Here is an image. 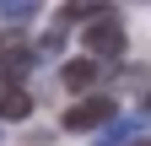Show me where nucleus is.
<instances>
[{
	"mask_svg": "<svg viewBox=\"0 0 151 146\" xmlns=\"http://www.w3.org/2000/svg\"><path fill=\"white\" fill-rule=\"evenodd\" d=\"M86 54H97V60H119V54H124V22H119V11H103V16H92V22H86Z\"/></svg>",
	"mask_w": 151,
	"mask_h": 146,
	"instance_id": "1",
	"label": "nucleus"
},
{
	"mask_svg": "<svg viewBox=\"0 0 151 146\" xmlns=\"http://www.w3.org/2000/svg\"><path fill=\"white\" fill-rule=\"evenodd\" d=\"M108 119H113V98H108V92H92V98H81V103H70L60 124H65L70 135H86V130H103Z\"/></svg>",
	"mask_w": 151,
	"mask_h": 146,
	"instance_id": "2",
	"label": "nucleus"
},
{
	"mask_svg": "<svg viewBox=\"0 0 151 146\" xmlns=\"http://www.w3.org/2000/svg\"><path fill=\"white\" fill-rule=\"evenodd\" d=\"M60 87H65V92H103V60H97V54L65 60L60 65Z\"/></svg>",
	"mask_w": 151,
	"mask_h": 146,
	"instance_id": "3",
	"label": "nucleus"
},
{
	"mask_svg": "<svg viewBox=\"0 0 151 146\" xmlns=\"http://www.w3.org/2000/svg\"><path fill=\"white\" fill-rule=\"evenodd\" d=\"M32 114V92H27V87L22 81H6V87H0V119H27Z\"/></svg>",
	"mask_w": 151,
	"mask_h": 146,
	"instance_id": "4",
	"label": "nucleus"
},
{
	"mask_svg": "<svg viewBox=\"0 0 151 146\" xmlns=\"http://www.w3.org/2000/svg\"><path fill=\"white\" fill-rule=\"evenodd\" d=\"M103 11H113L108 0H65L60 22H65V27H70V22H92V16H103Z\"/></svg>",
	"mask_w": 151,
	"mask_h": 146,
	"instance_id": "5",
	"label": "nucleus"
},
{
	"mask_svg": "<svg viewBox=\"0 0 151 146\" xmlns=\"http://www.w3.org/2000/svg\"><path fill=\"white\" fill-rule=\"evenodd\" d=\"M38 11H43V0H0V16H6L11 27H27Z\"/></svg>",
	"mask_w": 151,
	"mask_h": 146,
	"instance_id": "6",
	"label": "nucleus"
},
{
	"mask_svg": "<svg viewBox=\"0 0 151 146\" xmlns=\"http://www.w3.org/2000/svg\"><path fill=\"white\" fill-rule=\"evenodd\" d=\"M60 49H65V22H54L43 33V43H38V54H60Z\"/></svg>",
	"mask_w": 151,
	"mask_h": 146,
	"instance_id": "7",
	"label": "nucleus"
},
{
	"mask_svg": "<svg viewBox=\"0 0 151 146\" xmlns=\"http://www.w3.org/2000/svg\"><path fill=\"white\" fill-rule=\"evenodd\" d=\"M140 103H146V114H151V87H146V92H140Z\"/></svg>",
	"mask_w": 151,
	"mask_h": 146,
	"instance_id": "8",
	"label": "nucleus"
}]
</instances>
